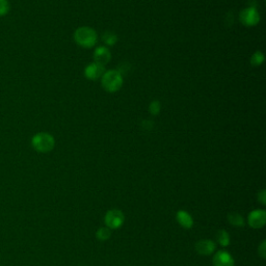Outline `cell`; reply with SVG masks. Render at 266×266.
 <instances>
[{"label":"cell","instance_id":"cell-9","mask_svg":"<svg viewBox=\"0 0 266 266\" xmlns=\"http://www.w3.org/2000/svg\"><path fill=\"white\" fill-rule=\"evenodd\" d=\"M105 72V68L101 65H98V63H91L89 65L86 70H84V75H86L87 78L91 80H97L102 77V75Z\"/></svg>","mask_w":266,"mask_h":266},{"label":"cell","instance_id":"cell-12","mask_svg":"<svg viewBox=\"0 0 266 266\" xmlns=\"http://www.w3.org/2000/svg\"><path fill=\"white\" fill-rule=\"evenodd\" d=\"M228 221L230 225L233 227H237L241 228L244 226V219L241 214H239L238 212H231V213L228 214Z\"/></svg>","mask_w":266,"mask_h":266},{"label":"cell","instance_id":"cell-6","mask_svg":"<svg viewBox=\"0 0 266 266\" xmlns=\"http://www.w3.org/2000/svg\"><path fill=\"white\" fill-rule=\"evenodd\" d=\"M266 212L264 210H254L249 214V225L254 229H261L265 226Z\"/></svg>","mask_w":266,"mask_h":266},{"label":"cell","instance_id":"cell-11","mask_svg":"<svg viewBox=\"0 0 266 266\" xmlns=\"http://www.w3.org/2000/svg\"><path fill=\"white\" fill-rule=\"evenodd\" d=\"M176 218H177V221L179 222V225L184 229H190L194 226V219L187 211H184V210L178 211Z\"/></svg>","mask_w":266,"mask_h":266},{"label":"cell","instance_id":"cell-14","mask_svg":"<svg viewBox=\"0 0 266 266\" xmlns=\"http://www.w3.org/2000/svg\"><path fill=\"white\" fill-rule=\"evenodd\" d=\"M96 236H97L98 240H100V241H106V240L110 238V236H111V231L107 227L100 228L97 231V233H96Z\"/></svg>","mask_w":266,"mask_h":266},{"label":"cell","instance_id":"cell-1","mask_svg":"<svg viewBox=\"0 0 266 266\" xmlns=\"http://www.w3.org/2000/svg\"><path fill=\"white\" fill-rule=\"evenodd\" d=\"M74 40L83 48H92L97 43L98 36L93 28L83 26L76 29L74 34Z\"/></svg>","mask_w":266,"mask_h":266},{"label":"cell","instance_id":"cell-10","mask_svg":"<svg viewBox=\"0 0 266 266\" xmlns=\"http://www.w3.org/2000/svg\"><path fill=\"white\" fill-rule=\"evenodd\" d=\"M94 59L96 63L104 67L106 63H108L110 60V51L108 50V48H106L104 46L98 47L95 50Z\"/></svg>","mask_w":266,"mask_h":266},{"label":"cell","instance_id":"cell-13","mask_svg":"<svg viewBox=\"0 0 266 266\" xmlns=\"http://www.w3.org/2000/svg\"><path fill=\"white\" fill-rule=\"evenodd\" d=\"M216 239L221 247H228L230 244V235L225 230H219L217 232Z\"/></svg>","mask_w":266,"mask_h":266},{"label":"cell","instance_id":"cell-8","mask_svg":"<svg viewBox=\"0 0 266 266\" xmlns=\"http://www.w3.org/2000/svg\"><path fill=\"white\" fill-rule=\"evenodd\" d=\"M213 266H235L233 257L231 254L226 251H218L212 260Z\"/></svg>","mask_w":266,"mask_h":266},{"label":"cell","instance_id":"cell-15","mask_svg":"<svg viewBox=\"0 0 266 266\" xmlns=\"http://www.w3.org/2000/svg\"><path fill=\"white\" fill-rule=\"evenodd\" d=\"M102 39H103L104 43L107 46L114 45L115 42L118 41V38H116V36L114 34H112V33H108V31H106V33L103 35Z\"/></svg>","mask_w":266,"mask_h":266},{"label":"cell","instance_id":"cell-16","mask_svg":"<svg viewBox=\"0 0 266 266\" xmlns=\"http://www.w3.org/2000/svg\"><path fill=\"white\" fill-rule=\"evenodd\" d=\"M263 61H264V55H263V53L260 51L255 52L251 58V62H252V65H254V66H260Z\"/></svg>","mask_w":266,"mask_h":266},{"label":"cell","instance_id":"cell-19","mask_svg":"<svg viewBox=\"0 0 266 266\" xmlns=\"http://www.w3.org/2000/svg\"><path fill=\"white\" fill-rule=\"evenodd\" d=\"M258 254L259 256L264 259L266 257V241H262V243L259 246V249H258Z\"/></svg>","mask_w":266,"mask_h":266},{"label":"cell","instance_id":"cell-18","mask_svg":"<svg viewBox=\"0 0 266 266\" xmlns=\"http://www.w3.org/2000/svg\"><path fill=\"white\" fill-rule=\"evenodd\" d=\"M149 110H150L152 114L159 113V111H160V103L158 101H153L150 106H149Z\"/></svg>","mask_w":266,"mask_h":266},{"label":"cell","instance_id":"cell-5","mask_svg":"<svg viewBox=\"0 0 266 266\" xmlns=\"http://www.w3.org/2000/svg\"><path fill=\"white\" fill-rule=\"evenodd\" d=\"M239 19H240V22L246 26H254L259 23L260 15L256 8L250 6L241 10Z\"/></svg>","mask_w":266,"mask_h":266},{"label":"cell","instance_id":"cell-2","mask_svg":"<svg viewBox=\"0 0 266 266\" xmlns=\"http://www.w3.org/2000/svg\"><path fill=\"white\" fill-rule=\"evenodd\" d=\"M55 145L54 137L47 132H39L31 138V146L39 153H48Z\"/></svg>","mask_w":266,"mask_h":266},{"label":"cell","instance_id":"cell-20","mask_svg":"<svg viewBox=\"0 0 266 266\" xmlns=\"http://www.w3.org/2000/svg\"><path fill=\"white\" fill-rule=\"evenodd\" d=\"M258 201L260 202V203L262 205H265L266 204V193H265V190H261L260 193L258 194Z\"/></svg>","mask_w":266,"mask_h":266},{"label":"cell","instance_id":"cell-4","mask_svg":"<svg viewBox=\"0 0 266 266\" xmlns=\"http://www.w3.org/2000/svg\"><path fill=\"white\" fill-rule=\"evenodd\" d=\"M125 220L124 213L119 209H112L109 210L105 215V225L107 228L111 229H119L122 227L123 222Z\"/></svg>","mask_w":266,"mask_h":266},{"label":"cell","instance_id":"cell-3","mask_svg":"<svg viewBox=\"0 0 266 266\" xmlns=\"http://www.w3.org/2000/svg\"><path fill=\"white\" fill-rule=\"evenodd\" d=\"M102 87L106 92L114 93L122 88L123 76L122 74L116 70H109L104 72L101 77Z\"/></svg>","mask_w":266,"mask_h":266},{"label":"cell","instance_id":"cell-17","mask_svg":"<svg viewBox=\"0 0 266 266\" xmlns=\"http://www.w3.org/2000/svg\"><path fill=\"white\" fill-rule=\"evenodd\" d=\"M10 10V4L8 0H0V17L6 16Z\"/></svg>","mask_w":266,"mask_h":266},{"label":"cell","instance_id":"cell-7","mask_svg":"<svg viewBox=\"0 0 266 266\" xmlns=\"http://www.w3.org/2000/svg\"><path fill=\"white\" fill-rule=\"evenodd\" d=\"M215 247L216 246L214 241L210 239H202L196 243L195 249L199 255H202V256H209V255L215 251Z\"/></svg>","mask_w":266,"mask_h":266}]
</instances>
